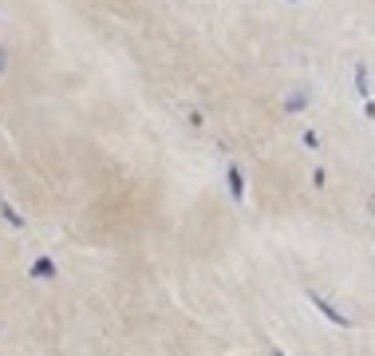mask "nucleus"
<instances>
[{
	"instance_id": "f257e3e1",
	"label": "nucleus",
	"mask_w": 375,
	"mask_h": 356,
	"mask_svg": "<svg viewBox=\"0 0 375 356\" xmlns=\"http://www.w3.org/2000/svg\"><path fill=\"white\" fill-rule=\"evenodd\" d=\"M312 305H316V309H320V313H324V316H328V321H336V325H340V328H348V316H344V313H336V309H332V305H328L324 297H316V293H312Z\"/></svg>"
},
{
	"instance_id": "f03ea898",
	"label": "nucleus",
	"mask_w": 375,
	"mask_h": 356,
	"mask_svg": "<svg viewBox=\"0 0 375 356\" xmlns=\"http://www.w3.org/2000/svg\"><path fill=\"white\" fill-rule=\"evenodd\" d=\"M229 194H233V202H241V198H245V178H241V170L237 167H229Z\"/></svg>"
},
{
	"instance_id": "7ed1b4c3",
	"label": "nucleus",
	"mask_w": 375,
	"mask_h": 356,
	"mask_svg": "<svg viewBox=\"0 0 375 356\" xmlns=\"http://www.w3.org/2000/svg\"><path fill=\"white\" fill-rule=\"evenodd\" d=\"M32 277H56V266H51L48 257H39L36 266H32Z\"/></svg>"
},
{
	"instance_id": "20e7f679",
	"label": "nucleus",
	"mask_w": 375,
	"mask_h": 356,
	"mask_svg": "<svg viewBox=\"0 0 375 356\" xmlns=\"http://www.w3.org/2000/svg\"><path fill=\"white\" fill-rule=\"evenodd\" d=\"M0 214L8 218L12 226H24V218H20V214H16V210H12V206H8V202H0Z\"/></svg>"
},
{
	"instance_id": "39448f33",
	"label": "nucleus",
	"mask_w": 375,
	"mask_h": 356,
	"mask_svg": "<svg viewBox=\"0 0 375 356\" xmlns=\"http://www.w3.org/2000/svg\"><path fill=\"white\" fill-rule=\"evenodd\" d=\"M0 71H4V48H0Z\"/></svg>"
},
{
	"instance_id": "423d86ee",
	"label": "nucleus",
	"mask_w": 375,
	"mask_h": 356,
	"mask_svg": "<svg viewBox=\"0 0 375 356\" xmlns=\"http://www.w3.org/2000/svg\"><path fill=\"white\" fill-rule=\"evenodd\" d=\"M273 356H285V352H281V348H276V352H273Z\"/></svg>"
}]
</instances>
